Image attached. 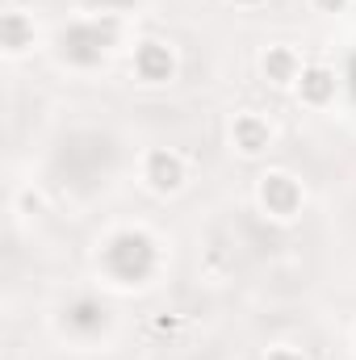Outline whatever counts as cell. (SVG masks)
Wrapping results in <instances>:
<instances>
[{
	"instance_id": "5",
	"label": "cell",
	"mask_w": 356,
	"mask_h": 360,
	"mask_svg": "<svg viewBox=\"0 0 356 360\" xmlns=\"http://www.w3.org/2000/svg\"><path fill=\"white\" fill-rule=\"evenodd\" d=\"M302 72H306V59H302L298 46L268 42L265 51H260V76H265V84H272V89H298Z\"/></svg>"
},
{
	"instance_id": "12",
	"label": "cell",
	"mask_w": 356,
	"mask_h": 360,
	"mask_svg": "<svg viewBox=\"0 0 356 360\" xmlns=\"http://www.w3.org/2000/svg\"><path fill=\"white\" fill-rule=\"evenodd\" d=\"M352 348H356V327H352Z\"/></svg>"
},
{
	"instance_id": "2",
	"label": "cell",
	"mask_w": 356,
	"mask_h": 360,
	"mask_svg": "<svg viewBox=\"0 0 356 360\" xmlns=\"http://www.w3.org/2000/svg\"><path fill=\"white\" fill-rule=\"evenodd\" d=\"M256 205L272 222H293L302 214V205H306V188H302V180L293 172L268 168V172L256 176Z\"/></svg>"
},
{
	"instance_id": "1",
	"label": "cell",
	"mask_w": 356,
	"mask_h": 360,
	"mask_svg": "<svg viewBox=\"0 0 356 360\" xmlns=\"http://www.w3.org/2000/svg\"><path fill=\"white\" fill-rule=\"evenodd\" d=\"M160 264V248L147 231H113L101 248V269L117 285H139Z\"/></svg>"
},
{
	"instance_id": "4",
	"label": "cell",
	"mask_w": 356,
	"mask_h": 360,
	"mask_svg": "<svg viewBox=\"0 0 356 360\" xmlns=\"http://www.w3.org/2000/svg\"><path fill=\"white\" fill-rule=\"evenodd\" d=\"M130 68L143 84H168V80H177V51L160 38H143V42H134Z\"/></svg>"
},
{
	"instance_id": "10",
	"label": "cell",
	"mask_w": 356,
	"mask_h": 360,
	"mask_svg": "<svg viewBox=\"0 0 356 360\" xmlns=\"http://www.w3.org/2000/svg\"><path fill=\"white\" fill-rule=\"evenodd\" d=\"M310 8H314V13H323V17H336V13H348V8H352V0H310Z\"/></svg>"
},
{
	"instance_id": "7",
	"label": "cell",
	"mask_w": 356,
	"mask_h": 360,
	"mask_svg": "<svg viewBox=\"0 0 356 360\" xmlns=\"http://www.w3.org/2000/svg\"><path fill=\"white\" fill-rule=\"evenodd\" d=\"M34 42H38V25H34V17H30V13H21V8L0 13V51H4L8 59L30 55V51H34Z\"/></svg>"
},
{
	"instance_id": "9",
	"label": "cell",
	"mask_w": 356,
	"mask_h": 360,
	"mask_svg": "<svg viewBox=\"0 0 356 360\" xmlns=\"http://www.w3.org/2000/svg\"><path fill=\"white\" fill-rule=\"evenodd\" d=\"M265 360H310L302 348H293V344H272L265 352Z\"/></svg>"
},
{
	"instance_id": "6",
	"label": "cell",
	"mask_w": 356,
	"mask_h": 360,
	"mask_svg": "<svg viewBox=\"0 0 356 360\" xmlns=\"http://www.w3.org/2000/svg\"><path fill=\"white\" fill-rule=\"evenodd\" d=\"M272 126H268L265 113H252V109H243V113H235L231 117V147H235V155H243V160H260L272 151Z\"/></svg>"
},
{
	"instance_id": "3",
	"label": "cell",
	"mask_w": 356,
	"mask_h": 360,
	"mask_svg": "<svg viewBox=\"0 0 356 360\" xmlns=\"http://www.w3.org/2000/svg\"><path fill=\"white\" fill-rule=\"evenodd\" d=\"M139 176L155 197H177L189 184V160L180 151H172V147H151V151H143Z\"/></svg>"
},
{
	"instance_id": "11",
	"label": "cell",
	"mask_w": 356,
	"mask_h": 360,
	"mask_svg": "<svg viewBox=\"0 0 356 360\" xmlns=\"http://www.w3.org/2000/svg\"><path fill=\"white\" fill-rule=\"evenodd\" d=\"M231 4H235V8H260L265 0H231Z\"/></svg>"
},
{
	"instance_id": "8",
	"label": "cell",
	"mask_w": 356,
	"mask_h": 360,
	"mask_svg": "<svg viewBox=\"0 0 356 360\" xmlns=\"http://www.w3.org/2000/svg\"><path fill=\"white\" fill-rule=\"evenodd\" d=\"M293 92H298V101L306 109H327L336 101V72L327 63H306V72H302Z\"/></svg>"
}]
</instances>
